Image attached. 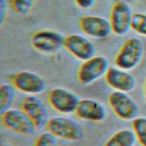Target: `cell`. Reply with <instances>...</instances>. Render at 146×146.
Masks as SVG:
<instances>
[{"instance_id":"cell-1","label":"cell","mask_w":146,"mask_h":146,"mask_svg":"<svg viewBox=\"0 0 146 146\" xmlns=\"http://www.w3.org/2000/svg\"><path fill=\"white\" fill-rule=\"evenodd\" d=\"M144 53V45L138 38L131 37L123 44L114 62L116 67L129 71L135 68L140 62Z\"/></svg>"},{"instance_id":"cell-2","label":"cell","mask_w":146,"mask_h":146,"mask_svg":"<svg viewBox=\"0 0 146 146\" xmlns=\"http://www.w3.org/2000/svg\"><path fill=\"white\" fill-rule=\"evenodd\" d=\"M46 128L55 137L67 140L78 141L83 136V129L79 123L66 116L49 119Z\"/></svg>"},{"instance_id":"cell-3","label":"cell","mask_w":146,"mask_h":146,"mask_svg":"<svg viewBox=\"0 0 146 146\" xmlns=\"http://www.w3.org/2000/svg\"><path fill=\"white\" fill-rule=\"evenodd\" d=\"M108 103L114 113L124 120H133L139 113V107L127 92L113 91L108 96Z\"/></svg>"},{"instance_id":"cell-4","label":"cell","mask_w":146,"mask_h":146,"mask_svg":"<svg viewBox=\"0 0 146 146\" xmlns=\"http://www.w3.org/2000/svg\"><path fill=\"white\" fill-rule=\"evenodd\" d=\"M109 67L106 58L95 55L83 61L80 66L78 71V79L83 85L90 84L105 76Z\"/></svg>"},{"instance_id":"cell-5","label":"cell","mask_w":146,"mask_h":146,"mask_svg":"<svg viewBox=\"0 0 146 146\" xmlns=\"http://www.w3.org/2000/svg\"><path fill=\"white\" fill-rule=\"evenodd\" d=\"M129 5L123 0H115L112 3L109 15L112 31L117 36H123L131 29L132 16Z\"/></svg>"},{"instance_id":"cell-6","label":"cell","mask_w":146,"mask_h":146,"mask_svg":"<svg viewBox=\"0 0 146 146\" xmlns=\"http://www.w3.org/2000/svg\"><path fill=\"white\" fill-rule=\"evenodd\" d=\"M64 37L58 31L40 30L31 36V44L37 51L46 54H53L63 47Z\"/></svg>"},{"instance_id":"cell-7","label":"cell","mask_w":146,"mask_h":146,"mask_svg":"<svg viewBox=\"0 0 146 146\" xmlns=\"http://www.w3.org/2000/svg\"><path fill=\"white\" fill-rule=\"evenodd\" d=\"M11 82L19 91L29 95H36L46 88V82L38 74L29 71H21L13 74Z\"/></svg>"},{"instance_id":"cell-8","label":"cell","mask_w":146,"mask_h":146,"mask_svg":"<svg viewBox=\"0 0 146 146\" xmlns=\"http://www.w3.org/2000/svg\"><path fill=\"white\" fill-rule=\"evenodd\" d=\"M1 121L6 128L21 134H31L36 129L31 120L22 109L10 108L1 113Z\"/></svg>"},{"instance_id":"cell-9","label":"cell","mask_w":146,"mask_h":146,"mask_svg":"<svg viewBox=\"0 0 146 146\" xmlns=\"http://www.w3.org/2000/svg\"><path fill=\"white\" fill-rule=\"evenodd\" d=\"M47 100L55 111L63 114L74 113L80 100L75 93L62 87L51 90L48 94Z\"/></svg>"},{"instance_id":"cell-10","label":"cell","mask_w":146,"mask_h":146,"mask_svg":"<svg viewBox=\"0 0 146 146\" xmlns=\"http://www.w3.org/2000/svg\"><path fill=\"white\" fill-rule=\"evenodd\" d=\"M78 25L86 35L95 39L106 38L112 32L109 20L101 16H82L78 20Z\"/></svg>"},{"instance_id":"cell-11","label":"cell","mask_w":146,"mask_h":146,"mask_svg":"<svg viewBox=\"0 0 146 146\" xmlns=\"http://www.w3.org/2000/svg\"><path fill=\"white\" fill-rule=\"evenodd\" d=\"M63 47L83 62L95 55L94 44L88 38L79 34H71L65 36Z\"/></svg>"},{"instance_id":"cell-12","label":"cell","mask_w":146,"mask_h":146,"mask_svg":"<svg viewBox=\"0 0 146 146\" xmlns=\"http://www.w3.org/2000/svg\"><path fill=\"white\" fill-rule=\"evenodd\" d=\"M21 109L27 115L36 129L46 127L49 120L47 109L43 102L35 95H29L23 98Z\"/></svg>"},{"instance_id":"cell-13","label":"cell","mask_w":146,"mask_h":146,"mask_svg":"<svg viewBox=\"0 0 146 146\" xmlns=\"http://www.w3.org/2000/svg\"><path fill=\"white\" fill-rule=\"evenodd\" d=\"M104 76L107 84L114 91L128 93L136 87L135 77L128 71L116 66L110 67Z\"/></svg>"},{"instance_id":"cell-14","label":"cell","mask_w":146,"mask_h":146,"mask_svg":"<svg viewBox=\"0 0 146 146\" xmlns=\"http://www.w3.org/2000/svg\"><path fill=\"white\" fill-rule=\"evenodd\" d=\"M74 113L80 119L98 122L105 119L107 110L104 105L99 101L85 98L80 99Z\"/></svg>"},{"instance_id":"cell-15","label":"cell","mask_w":146,"mask_h":146,"mask_svg":"<svg viewBox=\"0 0 146 146\" xmlns=\"http://www.w3.org/2000/svg\"><path fill=\"white\" fill-rule=\"evenodd\" d=\"M136 141L132 129L123 128L113 134L106 141L104 146H135Z\"/></svg>"},{"instance_id":"cell-16","label":"cell","mask_w":146,"mask_h":146,"mask_svg":"<svg viewBox=\"0 0 146 146\" xmlns=\"http://www.w3.org/2000/svg\"><path fill=\"white\" fill-rule=\"evenodd\" d=\"M15 87L8 83L2 84L0 86V113L10 109L15 96Z\"/></svg>"},{"instance_id":"cell-17","label":"cell","mask_w":146,"mask_h":146,"mask_svg":"<svg viewBox=\"0 0 146 146\" xmlns=\"http://www.w3.org/2000/svg\"><path fill=\"white\" fill-rule=\"evenodd\" d=\"M132 129L139 144L141 146H146V117L137 116L133 119Z\"/></svg>"},{"instance_id":"cell-18","label":"cell","mask_w":146,"mask_h":146,"mask_svg":"<svg viewBox=\"0 0 146 146\" xmlns=\"http://www.w3.org/2000/svg\"><path fill=\"white\" fill-rule=\"evenodd\" d=\"M131 29L136 33L146 37V14L133 13L131 19Z\"/></svg>"},{"instance_id":"cell-19","label":"cell","mask_w":146,"mask_h":146,"mask_svg":"<svg viewBox=\"0 0 146 146\" xmlns=\"http://www.w3.org/2000/svg\"><path fill=\"white\" fill-rule=\"evenodd\" d=\"M35 0H9L12 10L19 15H26L31 9Z\"/></svg>"},{"instance_id":"cell-20","label":"cell","mask_w":146,"mask_h":146,"mask_svg":"<svg viewBox=\"0 0 146 146\" xmlns=\"http://www.w3.org/2000/svg\"><path fill=\"white\" fill-rule=\"evenodd\" d=\"M56 138L48 131L44 132L37 137L34 146H58Z\"/></svg>"},{"instance_id":"cell-21","label":"cell","mask_w":146,"mask_h":146,"mask_svg":"<svg viewBox=\"0 0 146 146\" xmlns=\"http://www.w3.org/2000/svg\"><path fill=\"white\" fill-rule=\"evenodd\" d=\"M96 0H74L77 6L82 9H88L95 4Z\"/></svg>"},{"instance_id":"cell-22","label":"cell","mask_w":146,"mask_h":146,"mask_svg":"<svg viewBox=\"0 0 146 146\" xmlns=\"http://www.w3.org/2000/svg\"><path fill=\"white\" fill-rule=\"evenodd\" d=\"M7 10V3L6 0H0V22L2 25L5 19Z\"/></svg>"},{"instance_id":"cell-23","label":"cell","mask_w":146,"mask_h":146,"mask_svg":"<svg viewBox=\"0 0 146 146\" xmlns=\"http://www.w3.org/2000/svg\"><path fill=\"white\" fill-rule=\"evenodd\" d=\"M144 90H145V93H146V80H145V84H144Z\"/></svg>"},{"instance_id":"cell-24","label":"cell","mask_w":146,"mask_h":146,"mask_svg":"<svg viewBox=\"0 0 146 146\" xmlns=\"http://www.w3.org/2000/svg\"><path fill=\"white\" fill-rule=\"evenodd\" d=\"M1 146H10V145H9V144H3V145H2Z\"/></svg>"}]
</instances>
